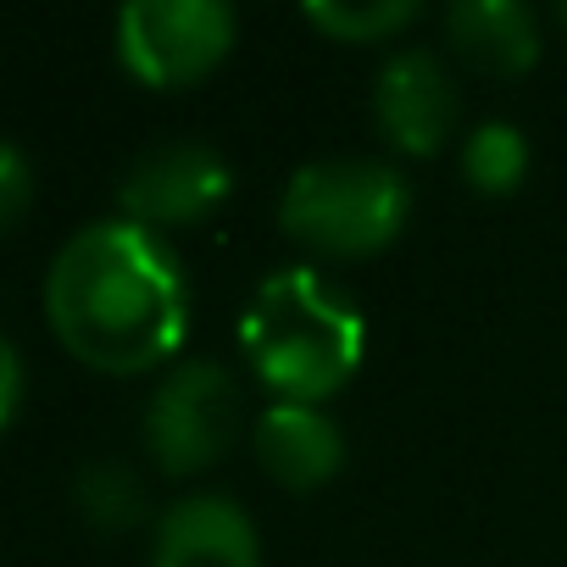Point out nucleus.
<instances>
[{
    "label": "nucleus",
    "mask_w": 567,
    "mask_h": 567,
    "mask_svg": "<svg viewBox=\"0 0 567 567\" xmlns=\"http://www.w3.org/2000/svg\"><path fill=\"white\" fill-rule=\"evenodd\" d=\"M151 567H261V534L228 495H184L156 517Z\"/></svg>",
    "instance_id": "nucleus-8"
},
{
    "label": "nucleus",
    "mask_w": 567,
    "mask_h": 567,
    "mask_svg": "<svg viewBox=\"0 0 567 567\" xmlns=\"http://www.w3.org/2000/svg\"><path fill=\"white\" fill-rule=\"evenodd\" d=\"M373 117H379V134L406 151V156H434L451 134H456V117H462V95L445 73V62L423 45H406L395 51L384 68H379V84H373Z\"/></svg>",
    "instance_id": "nucleus-7"
},
{
    "label": "nucleus",
    "mask_w": 567,
    "mask_h": 567,
    "mask_svg": "<svg viewBox=\"0 0 567 567\" xmlns=\"http://www.w3.org/2000/svg\"><path fill=\"white\" fill-rule=\"evenodd\" d=\"M412 217V184L373 156H323L290 173L278 195V223L318 256H379Z\"/></svg>",
    "instance_id": "nucleus-3"
},
{
    "label": "nucleus",
    "mask_w": 567,
    "mask_h": 567,
    "mask_svg": "<svg viewBox=\"0 0 567 567\" xmlns=\"http://www.w3.org/2000/svg\"><path fill=\"white\" fill-rule=\"evenodd\" d=\"M239 346L256 379L290 406H318L334 395L368 351L362 312L312 267H284L261 278L239 318Z\"/></svg>",
    "instance_id": "nucleus-2"
},
{
    "label": "nucleus",
    "mask_w": 567,
    "mask_h": 567,
    "mask_svg": "<svg viewBox=\"0 0 567 567\" xmlns=\"http://www.w3.org/2000/svg\"><path fill=\"white\" fill-rule=\"evenodd\" d=\"M445 40L489 79H517L539 62V23L523 0H456L445 12Z\"/></svg>",
    "instance_id": "nucleus-10"
},
{
    "label": "nucleus",
    "mask_w": 567,
    "mask_h": 567,
    "mask_svg": "<svg viewBox=\"0 0 567 567\" xmlns=\"http://www.w3.org/2000/svg\"><path fill=\"white\" fill-rule=\"evenodd\" d=\"M239 18L223 0H128L117 12V56L151 90H184L223 68Z\"/></svg>",
    "instance_id": "nucleus-4"
},
{
    "label": "nucleus",
    "mask_w": 567,
    "mask_h": 567,
    "mask_svg": "<svg viewBox=\"0 0 567 567\" xmlns=\"http://www.w3.org/2000/svg\"><path fill=\"white\" fill-rule=\"evenodd\" d=\"M462 173L478 195H512L528 173V140L517 123L506 117H484L478 128H467L462 145Z\"/></svg>",
    "instance_id": "nucleus-12"
},
{
    "label": "nucleus",
    "mask_w": 567,
    "mask_h": 567,
    "mask_svg": "<svg viewBox=\"0 0 567 567\" xmlns=\"http://www.w3.org/2000/svg\"><path fill=\"white\" fill-rule=\"evenodd\" d=\"M79 512L101 534H123L145 517V484L128 462H90L79 473Z\"/></svg>",
    "instance_id": "nucleus-13"
},
{
    "label": "nucleus",
    "mask_w": 567,
    "mask_h": 567,
    "mask_svg": "<svg viewBox=\"0 0 567 567\" xmlns=\"http://www.w3.org/2000/svg\"><path fill=\"white\" fill-rule=\"evenodd\" d=\"M18 406H23V357L7 334H0V434L12 429Z\"/></svg>",
    "instance_id": "nucleus-15"
},
{
    "label": "nucleus",
    "mask_w": 567,
    "mask_h": 567,
    "mask_svg": "<svg viewBox=\"0 0 567 567\" xmlns=\"http://www.w3.org/2000/svg\"><path fill=\"white\" fill-rule=\"evenodd\" d=\"M256 462L284 489H318L346 467V434L323 406H290L278 401L256 417Z\"/></svg>",
    "instance_id": "nucleus-9"
},
{
    "label": "nucleus",
    "mask_w": 567,
    "mask_h": 567,
    "mask_svg": "<svg viewBox=\"0 0 567 567\" xmlns=\"http://www.w3.org/2000/svg\"><path fill=\"white\" fill-rule=\"evenodd\" d=\"M556 23H561V29H567V0H561V7H556Z\"/></svg>",
    "instance_id": "nucleus-16"
},
{
    "label": "nucleus",
    "mask_w": 567,
    "mask_h": 567,
    "mask_svg": "<svg viewBox=\"0 0 567 567\" xmlns=\"http://www.w3.org/2000/svg\"><path fill=\"white\" fill-rule=\"evenodd\" d=\"M234 189L228 162L200 145V140H173L145 151L128 173H123V217L162 234V228H195L206 223Z\"/></svg>",
    "instance_id": "nucleus-6"
},
{
    "label": "nucleus",
    "mask_w": 567,
    "mask_h": 567,
    "mask_svg": "<svg viewBox=\"0 0 567 567\" xmlns=\"http://www.w3.org/2000/svg\"><path fill=\"white\" fill-rule=\"evenodd\" d=\"M301 18L340 45H384L423 18L417 0H312Z\"/></svg>",
    "instance_id": "nucleus-11"
},
{
    "label": "nucleus",
    "mask_w": 567,
    "mask_h": 567,
    "mask_svg": "<svg viewBox=\"0 0 567 567\" xmlns=\"http://www.w3.org/2000/svg\"><path fill=\"white\" fill-rule=\"evenodd\" d=\"M29 200H34V167L12 140H0V234L12 223H23Z\"/></svg>",
    "instance_id": "nucleus-14"
},
{
    "label": "nucleus",
    "mask_w": 567,
    "mask_h": 567,
    "mask_svg": "<svg viewBox=\"0 0 567 567\" xmlns=\"http://www.w3.org/2000/svg\"><path fill=\"white\" fill-rule=\"evenodd\" d=\"M51 334L95 373H151L184 351L189 284L173 245L128 217L79 228L45 272Z\"/></svg>",
    "instance_id": "nucleus-1"
},
{
    "label": "nucleus",
    "mask_w": 567,
    "mask_h": 567,
    "mask_svg": "<svg viewBox=\"0 0 567 567\" xmlns=\"http://www.w3.org/2000/svg\"><path fill=\"white\" fill-rule=\"evenodd\" d=\"M239 384L228 368L217 362H173L145 406V445L151 462L173 478H195L206 467H217L239 434Z\"/></svg>",
    "instance_id": "nucleus-5"
}]
</instances>
